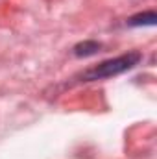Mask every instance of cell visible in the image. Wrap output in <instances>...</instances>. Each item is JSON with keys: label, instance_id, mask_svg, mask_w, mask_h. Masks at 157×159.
I'll return each mask as SVG.
<instances>
[{"label": "cell", "instance_id": "1", "mask_svg": "<svg viewBox=\"0 0 157 159\" xmlns=\"http://www.w3.org/2000/svg\"><path fill=\"white\" fill-rule=\"evenodd\" d=\"M141 59L139 52H129V54H124L120 57H115V59H109V61H104L100 63L98 67L87 70L83 74L85 80H100V78H111V76H117L120 72L131 69L133 65H137Z\"/></svg>", "mask_w": 157, "mask_h": 159}]
</instances>
